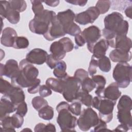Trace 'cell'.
Here are the masks:
<instances>
[{
    "mask_svg": "<svg viewBox=\"0 0 132 132\" xmlns=\"http://www.w3.org/2000/svg\"><path fill=\"white\" fill-rule=\"evenodd\" d=\"M104 22L105 27L102 31L107 41L113 40L118 36L127 35L129 24L121 13L113 12L105 16Z\"/></svg>",
    "mask_w": 132,
    "mask_h": 132,
    "instance_id": "obj_1",
    "label": "cell"
},
{
    "mask_svg": "<svg viewBox=\"0 0 132 132\" xmlns=\"http://www.w3.org/2000/svg\"><path fill=\"white\" fill-rule=\"evenodd\" d=\"M39 71L33 64L26 59L22 60L19 63L18 74L11 78V84L20 88L30 87L37 79Z\"/></svg>",
    "mask_w": 132,
    "mask_h": 132,
    "instance_id": "obj_2",
    "label": "cell"
},
{
    "mask_svg": "<svg viewBox=\"0 0 132 132\" xmlns=\"http://www.w3.org/2000/svg\"><path fill=\"white\" fill-rule=\"evenodd\" d=\"M70 105L65 102L59 103L56 110L58 113L57 122L62 131H74L77 125V119L69 110Z\"/></svg>",
    "mask_w": 132,
    "mask_h": 132,
    "instance_id": "obj_3",
    "label": "cell"
},
{
    "mask_svg": "<svg viewBox=\"0 0 132 132\" xmlns=\"http://www.w3.org/2000/svg\"><path fill=\"white\" fill-rule=\"evenodd\" d=\"M56 15L53 11L44 10L43 12L37 15L29 23L30 30L33 33L44 35L47 31L49 25Z\"/></svg>",
    "mask_w": 132,
    "mask_h": 132,
    "instance_id": "obj_4",
    "label": "cell"
},
{
    "mask_svg": "<svg viewBox=\"0 0 132 132\" xmlns=\"http://www.w3.org/2000/svg\"><path fill=\"white\" fill-rule=\"evenodd\" d=\"M131 65L127 62L118 63L114 67L112 76L120 88H125L131 81Z\"/></svg>",
    "mask_w": 132,
    "mask_h": 132,
    "instance_id": "obj_5",
    "label": "cell"
},
{
    "mask_svg": "<svg viewBox=\"0 0 132 132\" xmlns=\"http://www.w3.org/2000/svg\"><path fill=\"white\" fill-rule=\"evenodd\" d=\"M63 89L62 93L64 99L68 102L76 100L77 94L80 90L81 82L74 76H67L62 78Z\"/></svg>",
    "mask_w": 132,
    "mask_h": 132,
    "instance_id": "obj_6",
    "label": "cell"
},
{
    "mask_svg": "<svg viewBox=\"0 0 132 132\" xmlns=\"http://www.w3.org/2000/svg\"><path fill=\"white\" fill-rule=\"evenodd\" d=\"M99 118L97 113L91 107L84 109L77 120V125L84 131H88L94 127L98 122Z\"/></svg>",
    "mask_w": 132,
    "mask_h": 132,
    "instance_id": "obj_7",
    "label": "cell"
},
{
    "mask_svg": "<svg viewBox=\"0 0 132 132\" xmlns=\"http://www.w3.org/2000/svg\"><path fill=\"white\" fill-rule=\"evenodd\" d=\"M116 102L105 98H101L97 110L100 118L106 123L110 122L113 118V110Z\"/></svg>",
    "mask_w": 132,
    "mask_h": 132,
    "instance_id": "obj_8",
    "label": "cell"
},
{
    "mask_svg": "<svg viewBox=\"0 0 132 132\" xmlns=\"http://www.w3.org/2000/svg\"><path fill=\"white\" fill-rule=\"evenodd\" d=\"M80 34L87 43L88 50L91 53L94 45L101 37L100 28L96 26L92 25L85 28Z\"/></svg>",
    "mask_w": 132,
    "mask_h": 132,
    "instance_id": "obj_9",
    "label": "cell"
},
{
    "mask_svg": "<svg viewBox=\"0 0 132 132\" xmlns=\"http://www.w3.org/2000/svg\"><path fill=\"white\" fill-rule=\"evenodd\" d=\"M100 14V12L95 6H91L89 7L86 11L76 14L74 21L82 25H85L89 23L92 24L97 19Z\"/></svg>",
    "mask_w": 132,
    "mask_h": 132,
    "instance_id": "obj_10",
    "label": "cell"
},
{
    "mask_svg": "<svg viewBox=\"0 0 132 132\" xmlns=\"http://www.w3.org/2000/svg\"><path fill=\"white\" fill-rule=\"evenodd\" d=\"M0 14L1 18H6L12 24H17L20 20V12L13 9L8 1H0Z\"/></svg>",
    "mask_w": 132,
    "mask_h": 132,
    "instance_id": "obj_11",
    "label": "cell"
},
{
    "mask_svg": "<svg viewBox=\"0 0 132 132\" xmlns=\"http://www.w3.org/2000/svg\"><path fill=\"white\" fill-rule=\"evenodd\" d=\"M65 35L63 27L56 15L51 21L47 32L43 36L47 40L53 41L57 38L62 37Z\"/></svg>",
    "mask_w": 132,
    "mask_h": 132,
    "instance_id": "obj_12",
    "label": "cell"
},
{
    "mask_svg": "<svg viewBox=\"0 0 132 132\" xmlns=\"http://www.w3.org/2000/svg\"><path fill=\"white\" fill-rule=\"evenodd\" d=\"M47 53L41 48H34L27 53L26 59L32 64L41 65L46 62Z\"/></svg>",
    "mask_w": 132,
    "mask_h": 132,
    "instance_id": "obj_13",
    "label": "cell"
},
{
    "mask_svg": "<svg viewBox=\"0 0 132 132\" xmlns=\"http://www.w3.org/2000/svg\"><path fill=\"white\" fill-rule=\"evenodd\" d=\"M56 17L63 27V29L66 34L68 30L74 23L75 14L71 9H67L64 11L59 12L56 14Z\"/></svg>",
    "mask_w": 132,
    "mask_h": 132,
    "instance_id": "obj_14",
    "label": "cell"
},
{
    "mask_svg": "<svg viewBox=\"0 0 132 132\" xmlns=\"http://www.w3.org/2000/svg\"><path fill=\"white\" fill-rule=\"evenodd\" d=\"M19 71V65L14 59H9L5 64L1 63V76H5L10 78L15 76Z\"/></svg>",
    "mask_w": 132,
    "mask_h": 132,
    "instance_id": "obj_15",
    "label": "cell"
},
{
    "mask_svg": "<svg viewBox=\"0 0 132 132\" xmlns=\"http://www.w3.org/2000/svg\"><path fill=\"white\" fill-rule=\"evenodd\" d=\"M4 96L9 99L16 106L24 102L25 98V93L21 88L14 86L13 85Z\"/></svg>",
    "mask_w": 132,
    "mask_h": 132,
    "instance_id": "obj_16",
    "label": "cell"
},
{
    "mask_svg": "<svg viewBox=\"0 0 132 132\" xmlns=\"http://www.w3.org/2000/svg\"><path fill=\"white\" fill-rule=\"evenodd\" d=\"M114 48L121 52L127 53L131 48V40L126 36H116L114 40Z\"/></svg>",
    "mask_w": 132,
    "mask_h": 132,
    "instance_id": "obj_17",
    "label": "cell"
},
{
    "mask_svg": "<svg viewBox=\"0 0 132 132\" xmlns=\"http://www.w3.org/2000/svg\"><path fill=\"white\" fill-rule=\"evenodd\" d=\"M17 36V33L13 28L6 27L2 32L1 43L6 47H13L14 39Z\"/></svg>",
    "mask_w": 132,
    "mask_h": 132,
    "instance_id": "obj_18",
    "label": "cell"
},
{
    "mask_svg": "<svg viewBox=\"0 0 132 132\" xmlns=\"http://www.w3.org/2000/svg\"><path fill=\"white\" fill-rule=\"evenodd\" d=\"M16 106L8 98L3 96L0 101V119L16 110Z\"/></svg>",
    "mask_w": 132,
    "mask_h": 132,
    "instance_id": "obj_19",
    "label": "cell"
},
{
    "mask_svg": "<svg viewBox=\"0 0 132 132\" xmlns=\"http://www.w3.org/2000/svg\"><path fill=\"white\" fill-rule=\"evenodd\" d=\"M109 44L108 41L104 39H101L95 43L92 48L91 52L93 54L92 57L96 59H100L105 56Z\"/></svg>",
    "mask_w": 132,
    "mask_h": 132,
    "instance_id": "obj_20",
    "label": "cell"
},
{
    "mask_svg": "<svg viewBox=\"0 0 132 132\" xmlns=\"http://www.w3.org/2000/svg\"><path fill=\"white\" fill-rule=\"evenodd\" d=\"M119 88L116 82L110 84L107 88H105L103 98L117 102L121 95V92L119 90Z\"/></svg>",
    "mask_w": 132,
    "mask_h": 132,
    "instance_id": "obj_21",
    "label": "cell"
},
{
    "mask_svg": "<svg viewBox=\"0 0 132 132\" xmlns=\"http://www.w3.org/2000/svg\"><path fill=\"white\" fill-rule=\"evenodd\" d=\"M50 51L53 57L57 61L61 60L66 55V52L60 42H53L50 46Z\"/></svg>",
    "mask_w": 132,
    "mask_h": 132,
    "instance_id": "obj_22",
    "label": "cell"
},
{
    "mask_svg": "<svg viewBox=\"0 0 132 132\" xmlns=\"http://www.w3.org/2000/svg\"><path fill=\"white\" fill-rule=\"evenodd\" d=\"M109 57L114 62H127L131 59V53L130 51L127 53H125L115 49L110 52Z\"/></svg>",
    "mask_w": 132,
    "mask_h": 132,
    "instance_id": "obj_23",
    "label": "cell"
},
{
    "mask_svg": "<svg viewBox=\"0 0 132 132\" xmlns=\"http://www.w3.org/2000/svg\"><path fill=\"white\" fill-rule=\"evenodd\" d=\"M117 118L119 122L127 127L129 129L132 126V117L130 110H118Z\"/></svg>",
    "mask_w": 132,
    "mask_h": 132,
    "instance_id": "obj_24",
    "label": "cell"
},
{
    "mask_svg": "<svg viewBox=\"0 0 132 132\" xmlns=\"http://www.w3.org/2000/svg\"><path fill=\"white\" fill-rule=\"evenodd\" d=\"M46 85L54 91L62 93L63 89V80L61 78H48L46 80Z\"/></svg>",
    "mask_w": 132,
    "mask_h": 132,
    "instance_id": "obj_25",
    "label": "cell"
},
{
    "mask_svg": "<svg viewBox=\"0 0 132 132\" xmlns=\"http://www.w3.org/2000/svg\"><path fill=\"white\" fill-rule=\"evenodd\" d=\"M92 79L96 84V90L95 91V93L98 96H102L103 94L106 82L105 78L102 75H97L92 76Z\"/></svg>",
    "mask_w": 132,
    "mask_h": 132,
    "instance_id": "obj_26",
    "label": "cell"
},
{
    "mask_svg": "<svg viewBox=\"0 0 132 132\" xmlns=\"http://www.w3.org/2000/svg\"><path fill=\"white\" fill-rule=\"evenodd\" d=\"M66 69L67 65L65 62L64 61L59 60L54 69L53 74L57 78H64L68 76Z\"/></svg>",
    "mask_w": 132,
    "mask_h": 132,
    "instance_id": "obj_27",
    "label": "cell"
},
{
    "mask_svg": "<svg viewBox=\"0 0 132 132\" xmlns=\"http://www.w3.org/2000/svg\"><path fill=\"white\" fill-rule=\"evenodd\" d=\"M118 110H131L132 101L131 98L127 95H122L117 105Z\"/></svg>",
    "mask_w": 132,
    "mask_h": 132,
    "instance_id": "obj_28",
    "label": "cell"
},
{
    "mask_svg": "<svg viewBox=\"0 0 132 132\" xmlns=\"http://www.w3.org/2000/svg\"><path fill=\"white\" fill-rule=\"evenodd\" d=\"M92 96L88 92L80 90L77 96L76 100H78L79 102L84 104L88 107H90L92 106Z\"/></svg>",
    "mask_w": 132,
    "mask_h": 132,
    "instance_id": "obj_29",
    "label": "cell"
},
{
    "mask_svg": "<svg viewBox=\"0 0 132 132\" xmlns=\"http://www.w3.org/2000/svg\"><path fill=\"white\" fill-rule=\"evenodd\" d=\"M54 114V112L53 108L48 105L42 108L38 111V115L39 117L45 120H50L52 119Z\"/></svg>",
    "mask_w": 132,
    "mask_h": 132,
    "instance_id": "obj_30",
    "label": "cell"
},
{
    "mask_svg": "<svg viewBox=\"0 0 132 132\" xmlns=\"http://www.w3.org/2000/svg\"><path fill=\"white\" fill-rule=\"evenodd\" d=\"M1 121V130L2 131H15L14 128L11 123V117L7 116L2 119Z\"/></svg>",
    "mask_w": 132,
    "mask_h": 132,
    "instance_id": "obj_31",
    "label": "cell"
},
{
    "mask_svg": "<svg viewBox=\"0 0 132 132\" xmlns=\"http://www.w3.org/2000/svg\"><path fill=\"white\" fill-rule=\"evenodd\" d=\"M97 67L104 72H108L111 69V62L109 58L104 56L97 60Z\"/></svg>",
    "mask_w": 132,
    "mask_h": 132,
    "instance_id": "obj_32",
    "label": "cell"
},
{
    "mask_svg": "<svg viewBox=\"0 0 132 132\" xmlns=\"http://www.w3.org/2000/svg\"><path fill=\"white\" fill-rule=\"evenodd\" d=\"M29 44V41L26 37L17 36L14 39L13 47L16 49L26 48L28 47Z\"/></svg>",
    "mask_w": 132,
    "mask_h": 132,
    "instance_id": "obj_33",
    "label": "cell"
},
{
    "mask_svg": "<svg viewBox=\"0 0 132 132\" xmlns=\"http://www.w3.org/2000/svg\"><path fill=\"white\" fill-rule=\"evenodd\" d=\"M31 104L33 107L37 111H39L42 108L48 105V102L43 97L37 96L34 97L31 101Z\"/></svg>",
    "mask_w": 132,
    "mask_h": 132,
    "instance_id": "obj_34",
    "label": "cell"
},
{
    "mask_svg": "<svg viewBox=\"0 0 132 132\" xmlns=\"http://www.w3.org/2000/svg\"><path fill=\"white\" fill-rule=\"evenodd\" d=\"M10 6L14 10L19 12L25 11L27 7L26 3L25 1H8Z\"/></svg>",
    "mask_w": 132,
    "mask_h": 132,
    "instance_id": "obj_35",
    "label": "cell"
},
{
    "mask_svg": "<svg viewBox=\"0 0 132 132\" xmlns=\"http://www.w3.org/2000/svg\"><path fill=\"white\" fill-rule=\"evenodd\" d=\"M81 90L89 93L96 88V84L92 78L88 77L81 82Z\"/></svg>",
    "mask_w": 132,
    "mask_h": 132,
    "instance_id": "obj_36",
    "label": "cell"
},
{
    "mask_svg": "<svg viewBox=\"0 0 132 132\" xmlns=\"http://www.w3.org/2000/svg\"><path fill=\"white\" fill-rule=\"evenodd\" d=\"M110 5L111 2L110 1H98L95 7L98 10L100 14H104L109 10Z\"/></svg>",
    "mask_w": 132,
    "mask_h": 132,
    "instance_id": "obj_37",
    "label": "cell"
},
{
    "mask_svg": "<svg viewBox=\"0 0 132 132\" xmlns=\"http://www.w3.org/2000/svg\"><path fill=\"white\" fill-rule=\"evenodd\" d=\"M24 117L17 113L11 116V123L14 128H19L22 127L24 123Z\"/></svg>",
    "mask_w": 132,
    "mask_h": 132,
    "instance_id": "obj_38",
    "label": "cell"
},
{
    "mask_svg": "<svg viewBox=\"0 0 132 132\" xmlns=\"http://www.w3.org/2000/svg\"><path fill=\"white\" fill-rule=\"evenodd\" d=\"M62 44L66 53L72 51L74 48V44L72 40L68 37H63L59 40Z\"/></svg>",
    "mask_w": 132,
    "mask_h": 132,
    "instance_id": "obj_39",
    "label": "cell"
},
{
    "mask_svg": "<svg viewBox=\"0 0 132 132\" xmlns=\"http://www.w3.org/2000/svg\"><path fill=\"white\" fill-rule=\"evenodd\" d=\"M32 4V10L35 14V15H37L40 14L43 11L44 7L42 4L43 1H30Z\"/></svg>",
    "mask_w": 132,
    "mask_h": 132,
    "instance_id": "obj_40",
    "label": "cell"
},
{
    "mask_svg": "<svg viewBox=\"0 0 132 132\" xmlns=\"http://www.w3.org/2000/svg\"><path fill=\"white\" fill-rule=\"evenodd\" d=\"M69 110L75 116H80L81 112V104L80 102H74L70 105Z\"/></svg>",
    "mask_w": 132,
    "mask_h": 132,
    "instance_id": "obj_41",
    "label": "cell"
},
{
    "mask_svg": "<svg viewBox=\"0 0 132 132\" xmlns=\"http://www.w3.org/2000/svg\"><path fill=\"white\" fill-rule=\"evenodd\" d=\"M74 77L81 82L86 78L88 77V72L82 69H78L75 72Z\"/></svg>",
    "mask_w": 132,
    "mask_h": 132,
    "instance_id": "obj_42",
    "label": "cell"
},
{
    "mask_svg": "<svg viewBox=\"0 0 132 132\" xmlns=\"http://www.w3.org/2000/svg\"><path fill=\"white\" fill-rule=\"evenodd\" d=\"M0 82V92L2 94L4 95L12 87V84H11L8 81L4 79L2 76L1 77Z\"/></svg>",
    "mask_w": 132,
    "mask_h": 132,
    "instance_id": "obj_43",
    "label": "cell"
},
{
    "mask_svg": "<svg viewBox=\"0 0 132 132\" xmlns=\"http://www.w3.org/2000/svg\"><path fill=\"white\" fill-rule=\"evenodd\" d=\"M16 113L24 117L27 112V106L26 102H23L16 106Z\"/></svg>",
    "mask_w": 132,
    "mask_h": 132,
    "instance_id": "obj_44",
    "label": "cell"
},
{
    "mask_svg": "<svg viewBox=\"0 0 132 132\" xmlns=\"http://www.w3.org/2000/svg\"><path fill=\"white\" fill-rule=\"evenodd\" d=\"M97 67V60L92 56L88 68V72L91 76H93L96 73V68Z\"/></svg>",
    "mask_w": 132,
    "mask_h": 132,
    "instance_id": "obj_45",
    "label": "cell"
},
{
    "mask_svg": "<svg viewBox=\"0 0 132 132\" xmlns=\"http://www.w3.org/2000/svg\"><path fill=\"white\" fill-rule=\"evenodd\" d=\"M39 92L40 95L43 97L50 96L52 93L51 89L45 85H43L40 86Z\"/></svg>",
    "mask_w": 132,
    "mask_h": 132,
    "instance_id": "obj_46",
    "label": "cell"
},
{
    "mask_svg": "<svg viewBox=\"0 0 132 132\" xmlns=\"http://www.w3.org/2000/svg\"><path fill=\"white\" fill-rule=\"evenodd\" d=\"M41 80L40 79L37 78L34 83L27 89V91L30 94H35L39 92V89L40 86Z\"/></svg>",
    "mask_w": 132,
    "mask_h": 132,
    "instance_id": "obj_47",
    "label": "cell"
},
{
    "mask_svg": "<svg viewBox=\"0 0 132 132\" xmlns=\"http://www.w3.org/2000/svg\"><path fill=\"white\" fill-rule=\"evenodd\" d=\"M110 130L107 129V126L106 123L104 121L102 120L101 119H99L98 123L94 126V128L93 131H106Z\"/></svg>",
    "mask_w": 132,
    "mask_h": 132,
    "instance_id": "obj_48",
    "label": "cell"
},
{
    "mask_svg": "<svg viewBox=\"0 0 132 132\" xmlns=\"http://www.w3.org/2000/svg\"><path fill=\"white\" fill-rule=\"evenodd\" d=\"M58 61L56 60L53 57V56H52V54H50V55H48V56H47L46 63L49 68L53 69H54V68L56 65Z\"/></svg>",
    "mask_w": 132,
    "mask_h": 132,
    "instance_id": "obj_49",
    "label": "cell"
},
{
    "mask_svg": "<svg viewBox=\"0 0 132 132\" xmlns=\"http://www.w3.org/2000/svg\"><path fill=\"white\" fill-rule=\"evenodd\" d=\"M66 2L74 5H78L79 6H84L87 3L86 0H66Z\"/></svg>",
    "mask_w": 132,
    "mask_h": 132,
    "instance_id": "obj_50",
    "label": "cell"
},
{
    "mask_svg": "<svg viewBox=\"0 0 132 132\" xmlns=\"http://www.w3.org/2000/svg\"><path fill=\"white\" fill-rule=\"evenodd\" d=\"M75 41L76 45L78 46H84L86 43V42L83 37L81 36V34L75 36Z\"/></svg>",
    "mask_w": 132,
    "mask_h": 132,
    "instance_id": "obj_51",
    "label": "cell"
},
{
    "mask_svg": "<svg viewBox=\"0 0 132 132\" xmlns=\"http://www.w3.org/2000/svg\"><path fill=\"white\" fill-rule=\"evenodd\" d=\"M101 99V97H100L98 96H95L94 98H92V106L93 107L95 108V109H97L100 100Z\"/></svg>",
    "mask_w": 132,
    "mask_h": 132,
    "instance_id": "obj_52",
    "label": "cell"
},
{
    "mask_svg": "<svg viewBox=\"0 0 132 132\" xmlns=\"http://www.w3.org/2000/svg\"><path fill=\"white\" fill-rule=\"evenodd\" d=\"M45 125L43 123H40L37 124L35 127V131L38 132V131H44Z\"/></svg>",
    "mask_w": 132,
    "mask_h": 132,
    "instance_id": "obj_53",
    "label": "cell"
},
{
    "mask_svg": "<svg viewBox=\"0 0 132 132\" xmlns=\"http://www.w3.org/2000/svg\"><path fill=\"white\" fill-rule=\"evenodd\" d=\"M129 130V128L127 127L126 126L121 124L120 125H118L116 129L113 130V131H127Z\"/></svg>",
    "mask_w": 132,
    "mask_h": 132,
    "instance_id": "obj_54",
    "label": "cell"
},
{
    "mask_svg": "<svg viewBox=\"0 0 132 132\" xmlns=\"http://www.w3.org/2000/svg\"><path fill=\"white\" fill-rule=\"evenodd\" d=\"M44 131H56L55 126L52 123H48L45 125Z\"/></svg>",
    "mask_w": 132,
    "mask_h": 132,
    "instance_id": "obj_55",
    "label": "cell"
},
{
    "mask_svg": "<svg viewBox=\"0 0 132 132\" xmlns=\"http://www.w3.org/2000/svg\"><path fill=\"white\" fill-rule=\"evenodd\" d=\"M45 4L51 7H56L59 4V1H43Z\"/></svg>",
    "mask_w": 132,
    "mask_h": 132,
    "instance_id": "obj_56",
    "label": "cell"
},
{
    "mask_svg": "<svg viewBox=\"0 0 132 132\" xmlns=\"http://www.w3.org/2000/svg\"><path fill=\"white\" fill-rule=\"evenodd\" d=\"M131 8L132 7L130 5L129 6H128L124 11L126 15L130 19L131 18Z\"/></svg>",
    "mask_w": 132,
    "mask_h": 132,
    "instance_id": "obj_57",
    "label": "cell"
},
{
    "mask_svg": "<svg viewBox=\"0 0 132 132\" xmlns=\"http://www.w3.org/2000/svg\"><path fill=\"white\" fill-rule=\"evenodd\" d=\"M25 131V130H30V131H31V129H28V128H25V129H23L22 130V131Z\"/></svg>",
    "mask_w": 132,
    "mask_h": 132,
    "instance_id": "obj_58",
    "label": "cell"
}]
</instances>
